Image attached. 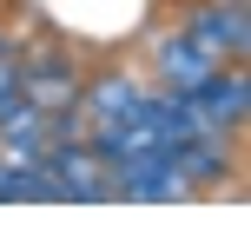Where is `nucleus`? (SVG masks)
Returning a JSON list of instances; mask_svg holds the SVG:
<instances>
[{
  "label": "nucleus",
  "instance_id": "nucleus-1",
  "mask_svg": "<svg viewBox=\"0 0 251 238\" xmlns=\"http://www.w3.org/2000/svg\"><path fill=\"white\" fill-rule=\"evenodd\" d=\"M20 93L40 106V113L79 106V66L66 60V53H40V60H20Z\"/></svg>",
  "mask_w": 251,
  "mask_h": 238
},
{
  "label": "nucleus",
  "instance_id": "nucleus-3",
  "mask_svg": "<svg viewBox=\"0 0 251 238\" xmlns=\"http://www.w3.org/2000/svg\"><path fill=\"white\" fill-rule=\"evenodd\" d=\"M192 40H199L212 60H245V13H238V0H205L199 7V20H192Z\"/></svg>",
  "mask_w": 251,
  "mask_h": 238
},
{
  "label": "nucleus",
  "instance_id": "nucleus-2",
  "mask_svg": "<svg viewBox=\"0 0 251 238\" xmlns=\"http://www.w3.org/2000/svg\"><path fill=\"white\" fill-rule=\"evenodd\" d=\"M152 60H159V86L172 93V100L199 93L205 79L218 73V60H212V53H205V47H199L192 33H178V40H159V53H152Z\"/></svg>",
  "mask_w": 251,
  "mask_h": 238
},
{
  "label": "nucleus",
  "instance_id": "nucleus-4",
  "mask_svg": "<svg viewBox=\"0 0 251 238\" xmlns=\"http://www.w3.org/2000/svg\"><path fill=\"white\" fill-rule=\"evenodd\" d=\"M146 93H139V79L126 73V66H106L93 86H79V113L86 119H113V113H126V106H139Z\"/></svg>",
  "mask_w": 251,
  "mask_h": 238
}]
</instances>
